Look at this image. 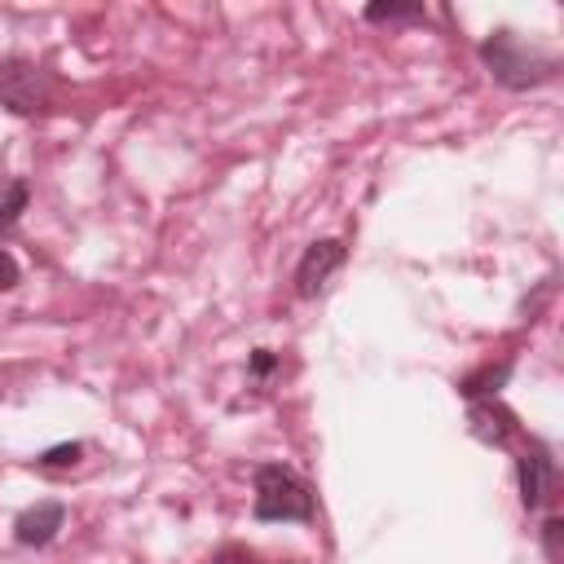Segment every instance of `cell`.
Instances as JSON below:
<instances>
[{
    "label": "cell",
    "mask_w": 564,
    "mask_h": 564,
    "mask_svg": "<svg viewBox=\"0 0 564 564\" xmlns=\"http://www.w3.org/2000/svg\"><path fill=\"white\" fill-rule=\"evenodd\" d=\"M344 264V242L339 238H322V242H313L308 251H304V260H300V269H295V291L304 295V300H313L326 282H330V273Z\"/></svg>",
    "instance_id": "obj_4"
},
{
    "label": "cell",
    "mask_w": 564,
    "mask_h": 564,
    "mask_svg": "<svg viewBox=\"0 0 564 564\" xmlns=\"http://www.w3.org/2000/svg\"><path fill=\"white\" fill-rule=\"evenodd\" d=\"M560 533H564V520L551 516V520L542 524V538H546V555H551V560H560Z\"/></svg>",
    "instance_id": "obj_10"
},
{
    "label": "cell",
    "mask_w": 564,
    "mask_h": 564,
    "mask_svg": "<svg viewBox=\"0 0 564 564\" xmlns=\"http://www.w3.org/2000/svg\"><path fill=\"white\" fill-rule=\"evenodd\" d=\"M546 494H551V458L542 449H529L520 458V498L529 511H538L546 502Z\"/></svg>",
    "instance_id": "obj_6"
},
{
    "label": "cell",
    "mask_w": 564,
    "mask_h": 564,
    "mask_svg": "<svg viewBox=\"0 0 564 564\" xmlns=\"http://www.w3.org/2000/svg\"><path fill=\"white\" fill-rule=\"evenodd\" d=\"M251 370H256V375H269V370H273V357H269V348H260V352L251 357Z\"/></svg>",
    "instance_id": "obj_13"
},
{
    "label": "cell",
    "mask_w": 564,
    "mask_h": 564,
    "mask_svg": "<svg viewBox=\"0 0 564 564\" xmlns=\"http://www.w3.org/2000/svg\"><path fill=\"white\" fill-rule=\"evenodd\" d=\"M212 564H256V560H251L247 551H220V555H216Z\"/></svg>",
    "instance_id": "obj_12"
},
{
    "label": "cell",
    "mask_w": 564,
    "mask_h": 564,
    "mask_svg": "<svg viewBox=\"0 0 564 564\" xmlns=\"http://www.w3.org/2000/svg\"><path fill=\"white\" fill-rule=\"evenodd\" d=\"M256 516L260 520H308L313 516V494L291 467L264 463L256 471Z\"/></svg>",
    "instance_id": "obj_2"
},
{
    "label": "cell",
    "mask_w": 564,
    "mask_h": 564,
    "mask_svg": "<svg viewBox=\"0 0 564 564\" xmlns=\"http://www.w3.org/2000/svg\"><path fill=\"white\" fill-rule=\"evenodd\" d=\"M48 101V84L44 70L35 62L22 57H4L0 62V106H9L13 115H35Z\"/></svg>",
    "instance_id": "obj_3"
},
{
    "label": "cell",
    "mask_w": 564,
    "mask_h": 564,
    "mask_svg": "<svg viewBox=\"0 0 564 564\" xmlns=\"http://www.w3.org/2000/svg\"><path fill=\"white\" fill-rule=\"evenodd\" d=\"M26 198H31L26 181H9V185L0 189V234H9V229L18 225V216L26 212Z\"/></svg>",
    "instance_id": "obj_7"
},
{
    "label": "cell",
    "mask_w": 564,
    "mask_h": 564,
    "mask_svg": "<svg viewBox=\"0 0 564 564\" xmlns=\"http://www.w3.org/2000/svg\"><path fill=\"white\" fill-rule=\"evenodd\" d=\"M480 57H485L489 75H494V79H502L507 88L542 84V79L551 75V66H555V57H546V53L529 48V44H524L520 35H511V31H498L494 40H485Z\"/></svg>",
    "instance_id": "obj_1"
},
{
    "label": "cell",
    "mask_w": 564,
    "mask_h": 564,
    "mask_svg": "<svg viewBox=\"0 0 564 564\" xmlns=\"http://www.w3.org/2000/svg\"><path fill=\"white\" fill-rule=\"evenodd\" d=\"M370 22H392V18H423V4H370Z\"/></svg>",
    "instance_id": "obj_8"
},
{
    "label": "cell",
    "mask_w": 564,
    "mask_h": 564,
    "mask_svg": "<svg viewBox=\"0 0 564 564\" xmlns=\"http://www.w3.org/2000/svg\"><path fill=\"white\" fill-rule=\"evenodd\" d=\"M62 524H66V507H62V502H35V507H26V511L18 516L13 538H18L22 546H48Z\"/></svg>",
    "instance_id": "obj_5"
},
{
    "label": "cell",
    "mask_w": 564,
    "mask_h": 564,
    "mask_svg": "<svg viewBox=\"0 0 564 564\" xmlns=\"http://www.w3.org/2000/svg\"><path fill=\"white\" fill-rule=\"evenodd\" d=\"M9 286H18V260L9 251H0V291H9Z\"/></svg>",
    "instance_id": "obj_11"
},
{
    "label": "cell",
    "mask_w": 564,
    "mask_h": 564,
    "mask_svg": "<svg viewBox=\"0 0 564 564\" xmlns=\"http://www.w3.org/2000/svg\"><path fill=\"white\" fill-rule=\"evenodd\" d=\"M79 445L70 441V445H53L48 454H40V467H70V463H79Z\"/></svg>",
    "instance_id": "obj_9"
}]
</instances>
